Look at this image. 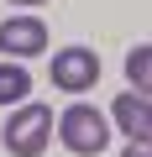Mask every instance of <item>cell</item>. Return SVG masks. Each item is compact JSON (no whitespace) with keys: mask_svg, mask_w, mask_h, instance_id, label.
I'll return each mask as SVG.
<instances>
[{"mask_svg":"<svg viewBox=\"0 0 152 157\" xmlns=\"http://www.w3.org/2000/svg\"><path fill=\"white\" fill-rule=\"evenodd\" d=\"M53 131H58V141H63L73 157H100V152L110 147V121H105L95 105H84V100L68 105V110L58 115Z\"/></svg>","mask_w":152,"mask_h":157,"instance_id":"obj_1","label":"cell"},{"mask_svg":"<svg viewBox=\"0 0 152 157\" xmlns=\"http://www.w3.org/2000/svg\"><path fill=\"white\" fill-rule=\"evenodd\" d=\"M53 110L47 105H21L11 121H6V152L11 157H42L47 141H53Z\"/></svg>","mask_w":152,"mask_h":157,"instance_id":"obj_2","label":"cell"},{"mask_svg":"<svg viewBox=\"0 0 152 157\" xmlns=\"http://www.w3.org/2000/svg\"><path fill=\"white\" fill-rule=\"evenodd\" d=\"M53 84L68 94H84L100 84V52L95 47H58L53 52Z\"/></svg>","mask_w":152,"mask_h":157,"instance_id":"obj_3","label":"cell"},{"mask_svg":"<svg viewBox=\"0 0 152 157\" xmlns=\"http://www.w3.org/2000/svg\"><path fill=\"white\" fill-rule=\"evenodd\" d=\"M0 52L6 58H37V52H47L42 16H11V21H0Z\"/></svg>","mask_w":152,"mask_h":157,"instance_id":"obj_4","label":"cell"},{"mask_svg":"<svg viewBox=\"0 0 152 157\" xmlns=\"http://www.w3.org/2000/svg\"><path fill=\"white\" fill-rule=\"evenodd\" d=\"M110 121H115V131H121L126 141H142V136H152V94H136V89L115 94V105H110Z\"/></svg>","mask_w":152,"mask_h":157,"instance_id":"obj_5","label":"cell"},{"mask_svg":"<svg viewBox=\"0 0 152 157\" xmlns=\"http://www.w3.org/2000/svg\"><path fill=\"white\" fill-rule=\"evenodd\" d=\"M26 94H32V73L6 58V63H0V105H21Z\"/></svg>","mask_w":152,"mask_h":157,"instance_id":"obj_6","label":"cell"},{"mask_svg":"<svg viewBox=\"0 0 152 157\" xmlns=\"http://www.w3.org/2000/svg\"><path fill=\"white\" fill-rule=\"evenodd\" d=\"M126 84L136 94H152V42H142V47L126 52Z\"/></svg>","mask_w":152,"mask_h":157,"instance_id":"obj_7","label":"cell"},{"mask_svg":"<svg viewBox=\"0 0 152 157\" xmlns=\"http://www.w3.org/2000/svg\"><path fill=\"white\" fill-rule=\"evenodd\" d=\"M121 157H152V136H142V141H126V152Z\"/></svg>","mask_w":152,"mask_h":157,"instance_id":"obj_8","label":"cell"},{"mask_svg":"<svg viewBox=\"0 0 152 157\" xmlns=\"http://www.w3.org/2000/svg\"><path fill=\"white\" fill-rule=\"evenodd\" d=\"M11 6H42V0H11Z\"/></svg>","mask_w":152,"mask_h":157,"instance_id":"obj_9","label":"cell"}]
</instances>
